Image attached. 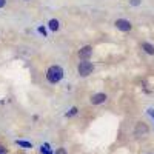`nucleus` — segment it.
Here are the masks:
<instances>
[{
	"instance_id": "obj_13",
	"label": "nucleus",
	"mask_w": 154,
	"mask_h": 154,
	"mask_svg": "<svg viewBox=\"0 0 154 154\" xmlns=\"http://www.w3.org/2000/svg\"><path fill=\"white\" fill-rule=\"evenodd\" d=\"M6 6V0H0V9H3Z\"/></svg>"
},
{
	"instance_id": "obj_5",
	"label": "nucleus",
	"mask_w": 154,
	"mask_h": 154,
	"mask_svg": "<svg viewBox=\"0 0 154 154\" xmlns=\"http://www.w3.org/2000/svg\"><path fill=\"white\" fill-rule=\"evenodd\" d=\"M108 99V96L105 93H96L91 96V103L93 105H100V103H105Z\"/></svg>"
},
{
	"instance_id": "obj_12",
	"label": "nucleus",
	"mask_w": 154,
	"mask_h": 154,
	"mask_svg": "<svg viewBox=\"0 0 154 154\" xmlns=\"http://www.w3.org/2000/svg\"><path fill=\"white\" fill-rule=\"evenodd\" d=\"M0 154H8V149L3 145H0Z\"/></svg>"
},
{
	"instance_id": "obj_3",
	"label": "nucleus",
	"mask_w": 154,
	"mask_h": 154,
	"mask_svg": "<svg viewBox=\"0 0 154 154\" xmlns=\"http://www.w3.org/2000/svg\"><path fill=\"white\" fill-rule=\"evenodd\" d=\"M114 26L117 28L119 31H122V32H128V31H131V29H133L131 22H130V20H126V19H117V20L114 22Z\"/></svg>"
},
{
	"instance_id": "obj_7",
	"label": "nucleus",
	"mask_w": 154,
	"mask_h": 154,
	"mask_svg": "<svg viewBox=\"0 0 154 154\" xmlns=\"http://www.w3.org/2000/svg\"><path fill=\"white\" fill-rule=\"evenodd\" d=\"M59 26H60V23H59L57 19H51V20L48 22V28L53 31V32H56V31L59 29Z\"/></svg>"
},
{
	"instance_id": "obj_4",
	"label": "nucleus",
	"mask_w": 154,
	"mask_h": 154,
	"mask_svg": "<svg viewBox=\"0 0 154 154\" xmlns=\"http://www.w3.org/2000/svg\"><path fill=\"white\" fill-rule=\"evenodd\" d=\"M91 56H93V46L91 45H85L77 51V57H79L80 60H89Z\"/></svg>"
},
{
	"instance_id": "obj_15",
	"label": "nucleus",
	"mask_w": 154,
	"mask_h": 154,
	"mask_svg": "<svg viewBox=\"0 0 154 154\" xmlns=\"http://www.w3.org/2000/svg\"><path fill=\"white\" fill-rule=\"evenodd\" d=\"M57 154H66V151L63 149V148H59V149H57Z\"/></svg>"
},
{
	"instance_id": "obj_6",
	"label": "nucleus",
	"mask_w": 154,
	"mask_h": 154,
	"mask_svg": "<svg viewBox=\"0 0 154 154\" xmlns=\"http://www.w3.org/2000/svg\"><path fill=\"white\" fill-rule=\"evenodd\" d=\"M148 133V126L143 123V122H140V123H137V126H136V134L137 136H140V134H146Z\"/></svg>"
},
{
	"instance_id": "obj_10",
	"label": "nucleus",
	"mask_w": 154,
	"mask_h": 154,
	"mask_svg": "<svg viewBox=\"0 0 154 154\" xmlns=\"http://www.w3.org/2000/svg\"><path fill=\"white\" fill-rule=\"evenodd\" d=\"M40 151H42V154H54L51 149H48V145H43V146L40 148Z\"/></svg>"
},
{
	"instance_id": "obj_16",
	"label": "nucleus",
	"mask_w": 154,
	"mask_h": 154,
	"mask_svg": "<svg viewBox=\"0 0 154 154\" xmlns=\"http://www.w3.org/2000/svg\"><path fill=\"white\" fill-rule=\"evenodd\" d=\"M25 2H29V0H25Z\"/></svg>"
},
{
	"instance_id": "obj_14",
	"label": "nucleus",
	"mask_w": 154,
	"mask_h": 154,
	"mask_svg": "<svg viewBox=\"0 0 154 154\" xmlns=\"http://www.w3.org/2000/svg\"><path fill=\"white\" fill-rule=\"evenodd\" d=\"M131 5H133V6H137V5H140V0H131Z\"/></svg>"
},
{
	"instance_id": "obj_8",
	"label": "nucleus",
	"mask_w": 154,
	"mask_h": 154,
	"mask_svg": "<svg viewBox=\"0 0 154 154\" xmlns=\"http://www.w3.org/2000/svg\"><path fill=\"white\" fill-rule=\"evenodd\" d=\"M142 49L145 51L146 54L154 56V45H151V43H148V42H143V43H142Z\"/></svg>"
},
{
	"instance_id": "obj_9",
	"label": "nucleus",
	"mask_w": 154,
	"mask_h": 154,
	"mask_svg": "<svg viewBox=\"0 0 154 154\" xmlns=\"http://www.w3.org/2000/svg\"><path fill=\"white\" fill-rule=\"evenodd\" d=\"M17 145H20V146H23V148H31V146H32L29 142H25V140H17Z\"/></svg>"
},
{
	"instance_id": "obj_1",
	"label": "nucleus",
	"mask_w": 154,
	"mask_h": 154,
	"mask_svg": "<svg viewBox=\"0 0 154 154\" xmlns=\"http://www.w3.org/2000/svg\"><path fill=\"white\" fill-rule=\"evenodd\" d=\"M63 77H65V71H63V68L59 66V65H51L46 69V82L51 83V85L59 83Z\"/></svg>"
},
{
	"instance_id": "obj_2",
	"label": "nucleus",
	"mask_w": 154,
	"mask_h": 154,
	"mask_svg": "<svg viewBox=\"0 0 154 154\" xmlns=\"http://www.w3.org/2000/svg\"><path fill=\"white\" fill-rule=\"evenodd\" d=\"M94 71V63L91 60H80L77 63V72L80 77H88Z\"/></svg>"
},
{
	"instance_id": "obj_11",
	"label": "nucleus",
	"mask_w": 154,
	"mask_h": 154,
	"mask_svg": "<svg viewBox=\"0 0 154 154\" xmlns=\"http://www.w3.org/2000/svg\"><path fill=\"white\" fill-rule=\"evenodd\" d=\"M74 114H77V108H71L69 112H68L66 116H68V117H71V116H74Z\"/></svg>"
}]
</instances>
